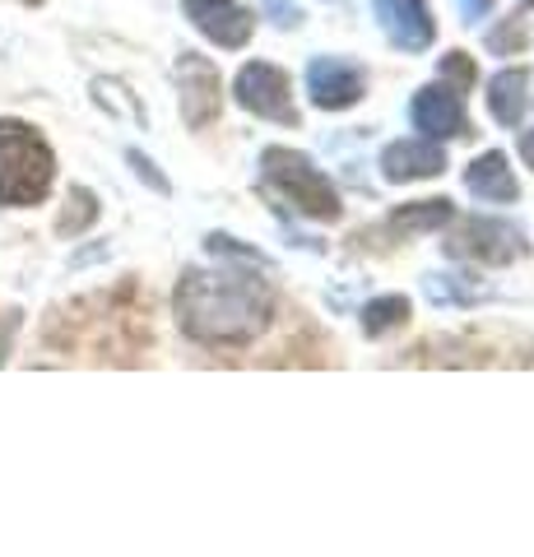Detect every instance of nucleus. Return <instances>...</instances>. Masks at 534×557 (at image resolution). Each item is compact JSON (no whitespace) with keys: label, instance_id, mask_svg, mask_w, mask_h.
Wrapping results in <instances>:
<instances>
[{"label":"nucleus","instance_id":"nucleus-1","mask_svg":"<svg viewBox=\"0 0 534 557\" xmlns=\"http://www.w3.org/2000/svg\"><path fill=\"white\" fill-rule=\"evenodd\" d=\"M214 256H228L233 265L186 270L177 284V321L200 344H247L274 317V293L261 270H247V260H261L247 247H233V237L214 233L204 242Z\"/></svg>","mask_w":534,"mask_h":557},{"label":"nucleus","instance_id":"nucleus-2","mask_svg":"<svg viewBox=\"0 0 534 557\" xmlns=\"http://www.w3.org/2000/svg\"><path fill=\"white\" fill-rule=\"evenodd\" d=\"M57 182V153L28 121L0 116V205H42Z\"/></svg>","mask_w":534,"mask_h":557},{"label":"nucleus","instance_id":"nucleus-3","mask_svg":"<svg viewBox=\"0 0 534 557\" xmlns=\"http://www.w3.org/2000/svg\"><path fill=\"white\" fill-rule=\"evenodd\" d=\"M261 177L270 190H280L284 205H293L298 214L307 219H316V223H335L339 219V196H335V186L321 177V168H312L302 159L298 149H265V159H261Z\"/></svg>","mask_w":534,"mask_h":557},{"label":"nucleus","instance_id":"nucleus-4","mask_svg":"<svg viewBox=\"0 0 534 557\" xmlns=\"http://www.w3.org/2000/svg\"><path fill=\"white\" fill-rule=\"evenodd\" d=\"M237 102L256 116L284 121V126H298V112H293V94H288V75L270 61H247L237 70Z\"/></svg>","mask_w":534,"mask_h":557},{"label":"nucleus","instance_id":"nucleus-5","mask_svg":"<svg viewBox=\"0 0 534 557\" xmlns=\"http://www.w3.org/2000/svg\"><path fill=\"white\" fill-rule=\"evenodd\" d=\"M451 256H470V260H488V265H507L516 260L525 247H521V233L511 228L502 219H470L464 228L446 242Z\"/></svg>","mask_w":534,"mask_h":557},{"label":"nucleus","instance_id":"nucleus-6","mask_svg":"<svg viewBox=\"0 0 534 557\" xmlns=\"http://www.w3.org/2000/svg\"><path fill=\"white\" fill-rule=\"evenodd\" d=\"M413 126H419L427 139H456V135H470V116H464V102L456 89H446V84H427V89L413 94Z\"/></svg>","mask_w":534,"mask_h":557},{"label":"nucleus","instance_id":"nucleus-7","mask_svg":"<svg viewBox=\"0 0 534 557\" xmlns=\"http://www.w3.org/2000/svg\"><path fill=\"white\" fill-rule=\"evenodd\" d=\"M382 33L400 47V51H427L437 38V20L423 0H372Z\"/></svg>","mask_w":534,"mask_h":557},{"label":"nucleus","instance_id":"nucleus-8","mask_svg":"<svg viewBox=\"0 0 534 557\" xmlns=\"http://www.w3.org/2000/svg\"><path fill=\"white\" fill-rule=\"evenodd\" d=\"M182 10H186V20L219 47H247L256 33V20L237 0H182Z\"/></svg>","mask_w":534,"mask_h":557},{"label":"nucleus","instance_id":"nucleus-9","mask_svg":"<svg viewBox=\"0 0 534 557\" xmlns=\"http://www.w3.org/2000/svg\"><path fill=\"white\" fill-rule=\"evenodd\" d=\"M307 89H312V102L325 112H344L363 98V70L339 61V57H321L307 65Z\"/></svg>","mask_w":534,"mask_h":557},{"label":"nucleus","instance_id":"nucleus-10","mask_svg":"<svg viewBox=\"0 0 534 557\" xmlns=\"http://www.w3.org/2000/svg\"><path fill=\"white\" fill-rule=\"evenodd\" d=\"M177 89H182V116L186 126H204L219 112V75L210 61L182 57L177 61Z\"/></svg>","mask_w":534,"mask_h":557},{"label":"nucleus","instance_id":"nucleus-11","mask_svg":"<svg viewBox=\"0 0 534 557\" xmlns=\"http://www.w3.org/2000/svg\"><path fill=\"white\" fill-rule=\"evenodd\" d=\"M382 172L386 182H423V177H442L446 172V153L433 139H395L382 153Z\"/></svg>","mask_w":534,"mask_h":557},{"label":"nucleus","instance_id":"nucleus-12","mask_svg":"<svg viewBox=\"0 0 534 557\" xmlns=\"http://www.w3.org/2000/svg\"><path fill=\"white\" fill-rule=\"evenodd\" d=\"M464 190L479 200H516L521 196V186H516L511 168H507V153H484V159H474L464 168Z\"/></svg>","mask_w":534,"mask_h":557},{"label":"nucleus","instance_id":"nucleus-13","mask_svg":"<svg viewBox=\"0 0 534 557\" xmlns=\"http://www.w3.org/2000/svg\"><path fill=\"white\" fill-rule=\"evenodd\" d=\"M525 84H530V70H502V75H493L488 84V112L502 121V126H521V116H525Z\"/></svg>","mask_w":534,"mask_h":557},{"label":"nucleus","instance_id":"nucleus-14","mask_svg":"<svg viewBox=\"0 0 534 557\" xmlns=\"http://www.w3.org/2000/svg\"><path fill=\"white\" fill-rule=\"evenodd\" d=\"M451 200H419L400 209V214H390V233H427V228H442V223H451Z\"/></svg>","mask_w":534,"mask_h":557},{"label":"nucleus","instance_id":"nucleus-15","mask_svg":"<svg viewBox=\"0 0 534 557\" xmlns=\"http://www.w3.org/2000/svg\"><path fill=\"white\" fill-rule=\"evenodd\" d=\"M409 321V298H376V302H368V311H363V330L368 335H386L390 325H405Z\"/></svg>","mask_w":534,"mask_h":557},{"label":"nucleus","instance_id":"nucleus-16","mask_svg":"<svg viewBox=\"0 0 534 557\" xmlns=\"http://www.w3.org/2000/svg\"><path fill=\"white\" fill-rule=\"evenodd\" d=\"M442 70H446V75H451V79L460 84V89H470V84H474V61L464 57V51H451V57L442 61Z\"/></svg>","mask_w":534,"mask_h":557},{"label":"nucleus","instance_id":"nucleus-17","mask_svg":"<svg viewBox=\"0 0 534 557\" xmlns=\"http://www.w3.org/2000/svg\"><path fill=\"white\" fill-rule=\"evenodd\" d=\"M265 10L274 14V24H280V28L298 24V5H293V0H265Z\"/></svg>","mask_w":534,"mask_h":557},{"label":"nucleus","instance_id":"nucleus-18","mask_svg":"<svg viewBox=\"0 0 534 557\" xmlns=\"http://www.w3.org/2000/svg\"><path fill=\"white\" fill-rule=\"evenodd\" d=\"M456 10L464 14V20H484V14L493 10V0H456Z\"/></svg>","mask_w":534,"mask_h":557},{"label":"nucleus","instance_id":"nucleus-19","mask_svg":"<svg viewBox=\"0 0 534 557\" xmlns=\"http://www.w3.org/2000/svg\"><path fill=\"white\" fill-rule=\"evenodd\" d=\"M521 153H525V163L534 168V135H525V139H521Z\"/></svg>","mask_w":534,"mask_h":557},{"label":"nucleus","instance_id":"nucleus-20","mask_svg":"<svg viewBox=\"0 0 534 557\" xmlns=\"http://www.w3.org/2000/svg\"><path fill=\"white\" fill-rule=\"evenodd\" d=\"M28 5H38V0H28Z\"/></svg>","mask_w":534,"mask_h":557}]
</instances>
